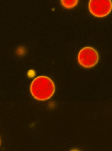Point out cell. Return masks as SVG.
<instances>
[{
    "label": "cell",
    "mask_w": 112,
    "mask_h": 151,
    "mask_svg": "<svg viewBox=\"0 0 112 151\" xmlns=\"http://www.w3.org/2000/svg\"><path fill=\"white\" fill-rule=\"evenodd\" d=\"M61 2L64 8L71 9L78 5V1L77 0H69V1L68 0H61Z\"/></svg>",
    "instance_id": "4"
},
{
    "label": "cell",
    "mask_w": 112,
    "mask_h": 151,
    "mask_svg": "<svg viewBox=\"0 0 112 151\" xmlns=\"http://www.w3.org/2000/svg\"><path fill=\"white\" fill-rule=\"evenodd\" d=\"M0 145H1V139H0Z\"/></svg>",
    "instance_id": "5"
},
{
    "label": "cell",
    "mask_w": 112,
    "mask_h": 151,
    "mask_svg": "<svg viewBox=\"0 0 112 151\" xmlns=\"http://www.w3.org/2000/svg\"><path fill=\"white\" fill-rule=\"evenodd\" d=\"M55 91L54 82L48 76H39L34 78L30 85L32 96L39 101H46L51 98Z\"/></svg>",
    "instance_id": "1"
},
{
    "label": "cell",
    "mask_w": 112,
    "mask_h": 151,
    "mask_svg": "<svg viewBox=\"0 0 112 151\" xmlns=\"http://www.w3.org/2000/svg\"><path fill=\"white\" fill-rule=\"evenodd\" d=\"M78 64L85 68L95 67L99 61L98 52L92 47H85L79 51L77 56Z\"/></svg>",
    "instance_id": "2"
},
{
    "label": "cell",
    "mask_w": 112,
    "mask_h": 151,
    "mask_svg": "<svg viewBox=\"0 0 112 151\" xmlns=\"http://www.w3.org/2000/svg\"><path fill=\"white\" fill-rule=\"evenodd\" d=\"M88 8L93 16L96 17H104L111 13L112 3L111 0H90Z\"/></svg>",
    "instance_id": "3"
}]
</instances>
